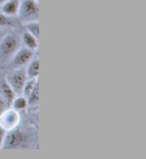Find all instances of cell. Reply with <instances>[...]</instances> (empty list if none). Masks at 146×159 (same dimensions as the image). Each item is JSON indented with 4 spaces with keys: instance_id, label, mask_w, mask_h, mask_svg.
I'll list each match as a JSON object with an SVG mask.
<instances>
[{
    "instance_id": "obj_10",
    "label": "cell",
    "mask_w": 146,
    "mask_h": 159,
    "mask_svg": "<svg viewBox=\"0 0 146 159\" xmlns=\"http://www.w3.org/2000/svg\"><path fill=\"white\" fill-rule=\"evenodd\" d=\"M0 91H1L2 96L6 99V101L8 102V104H11L12 101L14 100L15 98V92L13 91V89L10 87L7 82H4L1 84V87H0Z\"/></svg>"
},
{
    "instance_id": "obj_14",
    "label": "cell",
    "mask_w": 146,
    "mask_h": 159,
    "mask_svg": "<svg viewBox=\"0 0 146 159\" xmlns=\"http://www.w3.org/2000/svg\"><path fill=\"white\" fill-rule=\"evenodd\" d=\"M36 83H37V81L35 79H28V80L26 79L24 87H23V91H22V93L25 95V97H27L31 92H32V90L34 89Z\"/></svg>"
},
{
    "instance_id": "obj_18",
    "label": "cell",
    "mask_w": 146,
    "mask_h": 159,
    "mask_svg": "<svg viewBox=\"0 0 146 159\" xmlns=\"http://www.w3.org/2000/svg\"><path fill=\"white\" fill-rule=\"evenodd\" d=\"M5 1H6V0H0V4H3Z\"/></svg>"
},
{
    "instance_id": "obj_11",
    "label": "cell",
    "mask_w": 146,
    "mask_h": 159,
    "mask_svg": "<svg viewBox=\"0 0 146 159\" xmlns=\"http://www.w3.org/2000/svg\"><path fill=\"white\" fill-rule=\"evenodd\" d=\"M13 104V108L17 111L20 110H24L26 109V107L28 106V102H27V98L26 97H15L14 100L12 101Z\"/></svg>"
},
{
    "instance_id": "obj_4",
    "label": "cell",
    "mask_w": 146,
    "mask_h": 159,
    "mask_svg": "<svg viewBox=\"0 0 146 159\" xmlns=\"http://www.w3.org/2000/svg\"><path fill=\"white\" fill-rule=\"evenodd\" d=\"M34 55L33 50L28 48H21L20 50H17V52L12 57V65L15 67H20L28 64L32 60Z\"/></svg>"
},
{
    "instance_id": "obj_13",
    "label": "cell",
    "mask_w": 146,
    "mask_h": 159,
    "mask_svg": "<svg viewBox=\"0 0 146 159\" xmlns=\"http://www.w3.org/2000/svg\"><path fill=\"white\" fill-rule=\"evenodd\" d=\"M27 98V102H28V105H34L38 102L39 100V86H38V82L36 83L34 89L32 90L28 96L26 97Z\"/></svg>"
},
{
    "instance_id": "obj_9",
    "label": "cell",
    "mask_w": 146,
    "mask_h": 159,
    "mask_svg": "<svg viewBox=\"0 0 146 159\" xmlns=\"http://www.w3.org/2000/svg\"><path fill=\"white\" fill-rule=\"evenodd\" d=\"M22 40H23L26 48L31 49V50H33V51L38 48V39L32 34L27 32V31L23 34V36H22Z\"/></svg>"
},
{
    "instance_id": "obj_5",
    "label": "cell",
    "mask_w": 146,
    "mask_h": 159,
    "mask_svg": "<svg viewBox=\"0 0 146 159\" xmlns=\"http://www.w3.org/2000/svg\"><path fill=\"white\" fill-rule=\"evenodd\" d=\"M26 79V74H24L23 72H15V73L9 75L7 83L10 85V87L13 89L15 94H21L23 91Z\"/></svg>"
},
{
    "instance_id": "obj_15",
    "label": "cell",
    "mask_w": 146,
    "mask_h": 159,
    "mask_svg": "<svg viewBox=\"0 0 146 159\" xmlns=\"http://www.w3.org/2000/svg\"><path fill=\"white\" fill-rule=\"evenodd\" d=\"M8 105L9 104L6 101V99L2 96V94H0V115L8 108Z\"/></svg>"
},
{
    "instance_id": "obj_17",
    "label": "cell",
    "mask_w": 146,
    "mask_h": 159,
    "mask_svg": "<svg viewBox=\"0 0 146 159\" xmlns=\"http://www.w3.org/2000/svg\"><path fill=\"white\" fill-rule=\"evenodd\" d=\"M5 135H6L5 129L0 126V148H1L2 145H3V141H4V137H5Z\"/></svg>"
},
{
    "instance_id": "obj_7",
    "label": "cell",
    "mask_w": 146,
    "mask_h": 159,
    "mask_svg": "<svg viewBox=\"0 0 146 159\" xmlns=\"http://www.w3.org/2000/svg\"><path fill=\"white\" fill-rule=\"evenodd\" d=\"M1 5L3 14H5L6 16H15L18 14L20 0H6Z\"/></svg>"
},
{
    "instance_id": "obj_6",
    "label": "cell",
    "mask_w": 146,
    "mask_h": 159,
    "mask_svg": "<svg viewBox=\"0 0 146 159\" xmlns=\"http://www.w3.org/2000/svg\"><path fill=\"white\" fill-rule=\"evenodd\" d=\"M24 140V135L20 130L12 129L10 132L4 137L3 145L6 148H15L22 144Z\"/></svg>"
},
{
    "instance_id": "obj_1",
    "label": "cell",
    "mask_w": 146,
    "mask_h": 159,
    "mask_svg": "<svg viewBox=\"0 0 146 159\" xmlns=\"http://www.w3.org/2000/svg\"><path fill=\"white\" fill-rule=\"evenodd\" d=\"M26 22L35 21L39 16V4L37 0H20L18 14Z\"/></svg>"
},
{
    "instance_id": "obj_8",
    "label": "cell",
    "mask_w": 146,
    "mask_h": 159,
    "mask_svg": "<svg viewBox=\"0 0 146 159\" xmlns=\"http://www.w3.org/2000/svg\"><path fill=\"white\" fill-rule=\"evenodd\" d=\"M39 75V59H32L27 67L26 77L28 79H36Z\"/></svg>"
},
{
    "instance_id": "obj_16",
    "label": "cell",
    "mask_w": 146,
    "mask_h": 159,
    "mask_svg": "<svg viewBox=\"0 0 146 159\" xmlns=\"http://www.w3.org/2000/svg\"><path fill=\"white\" fill-rule=\"evenodd\" d=\"M9 24H10V20L8 19V17L2 12H0V26H6Z\"/></svg>"
},
{
    "instance_id": "obj_3",
    "label": "cell",
    "mask_w": 146,
    "mask_h": 159,
    "mask_svg": "<svg viewBox=\"0 0 146 159\" xmlns=\"http://www.w3.org/2000/svg\"><path fill=\"white\" fill-rule=\"evenodd\" d=\"M19 123V114L15 109H6L0 115V126L5 130L15 129L17 124Z\"/></svg>"
},
{
    "instance_id": "obj_12",
    "label": "cell",
    "mask_w": 146,
    "mask_h": 159,
    "mask_svg": "<svg viewBox=\"0 0 146 159\" xmlns=\"http://www.w3.org/2000/svg\"><path fill=\"white\" fill-rule=\"evenodd\" d=\"M25 27H26L27 32H29L30 34H32L37 39L39 38V23H38L37 20L27 22Z\"/></svg>"
},
{
    "instance_id": "obj_2",
    "label": "cell",
    "mask_w": 146,
    "mask_h": 159,
    "mask_svg": "<svg viewBox=\"0 0 146 159\" xmlns=\"http://www.w3.org/2000/svg\"><path fill=\"white\" fill-rule=\"evenodd\" d=\"M20 40L15 35H7L0 43V56L7 58L13 57L19 47Z\"/></svg>"
}]
</instances>
